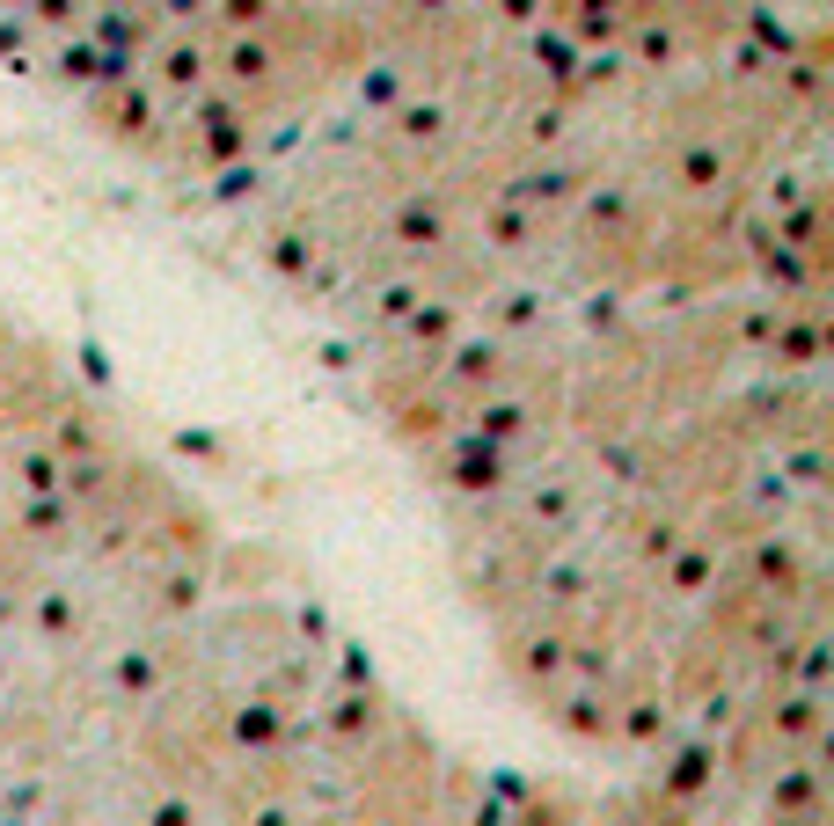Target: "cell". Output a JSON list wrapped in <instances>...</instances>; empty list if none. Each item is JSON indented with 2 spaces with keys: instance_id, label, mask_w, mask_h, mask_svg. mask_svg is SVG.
<instances>
[{
  "instance_id": "obj_1",
  "label": "cell",
  "mask_w": 834,
  "mask_h": 826,
  "mask_svg": "<svg viewBox=\"0 0 834 826\" xmlns=\"http://www.w3.org/2000/svg\"><path fill=\"white\" fill-rule=\"evenodd\" d=\"M227 15H235V22H249V15H264V0H227Z\"/></svg>"
}]
</instances>
